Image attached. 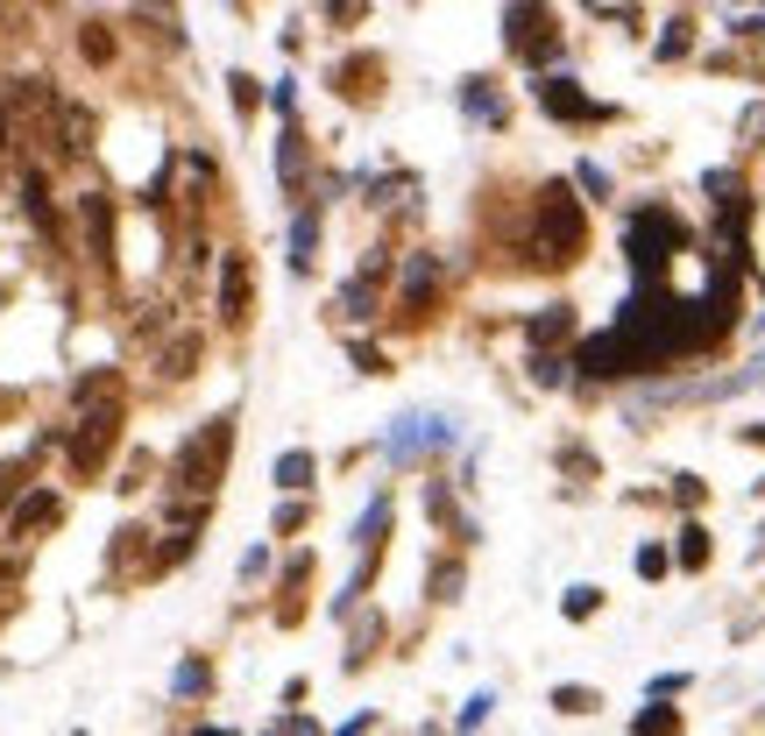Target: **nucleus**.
<instances>
[{
    "label": "nucleus",
    "instance_id": "obj_1",
    "mask_svg": "<svg viewBox=\"0 0 765 736\" xmlns=\"http://www.w3.org/2000/svg\"><path fill=\"white\" fill-rule=\"evenodd\" d=\"M553 702H560L567 715H588V708H596V694H574V687H567V694H553Z\"/></svg>",
    "mask_w": 765,
    "mask_h": 736
},
{
    "label": "nucleus",
    "instance_id": "obj_2",
    "mask_svg": "<svg viewBox=\"0 0 765 736\" xmlns=\"http://www.w3.org/2000/svg\"><path fill=\"white\" fill-rule=\"evenodd\" d=\"M680 559H687V567H702V559H709V546H702V531H687V538H680Z\"/></svg>",
    "mask_w": 765,
    "mask_h": 736
},
{
    "label": "nucleus",
    "instance_id": "obj_3",
    "mask_svg": "<svg viewBox=\"0 0 765 736\" xmlns=\"http://www.w3.org/2000/svg\"><path fill=\"white\" fill-rule=\"evenodd\" d=\"M305 475H312V468H305V454L284 460V489H305Z\"/></svg>",
    "mask_w": 765,
    "mask_h": 736
}]
</instances>
